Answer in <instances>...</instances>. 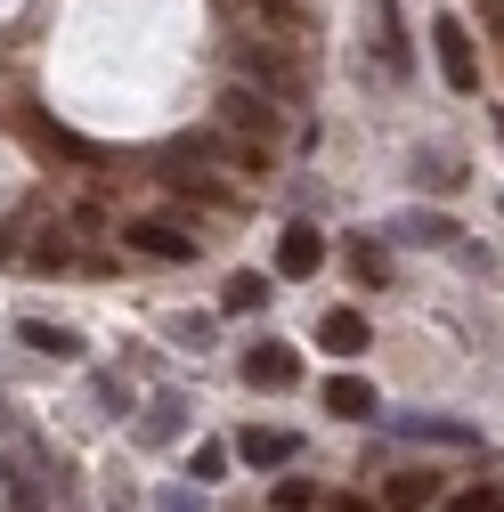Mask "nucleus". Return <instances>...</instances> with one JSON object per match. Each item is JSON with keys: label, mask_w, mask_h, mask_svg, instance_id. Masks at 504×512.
<instances>
[{"label": "nucleus", "mask_w": 504, "mask_h": 512, "mask_svg": "<svg viewBox=\"0 0 504 512\" xmlns=\"http://www.w3.org/2000/svg\"><path fill=\"white\" fill-rule=\"evenodd\" d=\"M220 122H228L236 139H261V147L277 139V106H269L261 90H244V82H236V90H220Z\"/></svg>", "instance_id": "nucleus-1"}, {"label": "nucleus", "mask_w": 504, "mask_h": 512, "mask_svg": "<svg viewBox=\"0 0 504 512\" xmlns=\"http://www.w3.org/2000/svg\"><path fill=\"white\" fill-rule=\"evenodd\" d=\"M293 456H301V431H277V423H252L236 439V464H252V472H285Z\"/></svg>", "instance_id": "nucleus-2"}, {"label": "nucleus", "mask_w": 504, "mask_h": 512, "mask_svg": "<svg viewBox=\"0 0 504 512\" xmlns=\"http://www.w3.org/2000/svg\"><path fill=\"white\" fill-rule=\"evenodd\" d=\"M431 41H439V74H448V90H480V57H472V33H464L456 17H439V25H431Z\"/></svg>", "instance_id": "nucleus-3"}, {"label": "nucleus", "mask_w": 504, "mask_h": 512, "mask_svg": "<svg viewBox=\"0 0 504 512\" xmlns=\"http://www.w3.org/2000/svg\"><path fill=\"white\" fill-rule=\"evenodd\" d=\"M244 382H252V391H293V382H301V358H293L285 342H252V350H244Z\"/></svg>", "instance_id": "nucleus-4"}, {"label": "nucleus", "mask_w": 504, "mask_h": 512, "mask_svg": "<svg viewBox=\"0 0 504 512\" xmlns=\"http://www.w3.org/2000/svg\"><path fill=\"white\" fill-rule=\"evenodd\" d=\"M131 252H147V261H196V236H187L179 220H131Z\"/></svg>", "instance_id": "nucleus-5"}, {"label": "nucleus", "mask_w": 504, "mask_h": 512, "mask_svg": "<svg viewBox=\"0 0 504 512\" xmlns=\"http://www.w3.org/2000/svg\"><path fill=\"white\" fill-rule=\"evenodd\" d=\"M318 269H326V236L309 220H293L285 244H277V277H318Z\"/></svg>", "instance_id": "nucleus-6"}, {"label": "nucleus", "mask_w": 504, "mask_h": 512, "mask_svg": "<svg viewBox=\"0 0 504 512\" xmlns=\"http://www.w3.org/2000/svg\"><path fill=\"white\" fill-rule=\"evenodd\" d=\"M326 415H342V423H374V415H383V399H374L366 374H334V382H326Z\"/></svg>", "instance_id": "nucleus-7"}, {"label": "nucleus", "mask_w": 504, "mask_h": 512, "mask_svg": "<svg viewBox=\"0 0 504 512\" xmlns=\"http://www.w3.org/2000/svg\"><path fill=\"white\" fill-rule=\"evenodd\" d=\"M318 342H326L334 358H358V350L374 342V326H366L358 309H326V317H318Z\"/></svg>", "instance_id": "nucleus-8"}, {"label": "nucleus", "mask_w": 504, "mask_h": 512, "mask_svg": "<svg viewBox=\"0 0 504 512\" xmlns=\"http://www.w3.org/2000/svg\"><path fill=\"white\" fill-rule=\"evenodd\" d=\"M17 342H25L33 358H82V334H74V326H49V317H25Z\"/></svg>", "instance_id": "nucleus-9"}, {"label": "nucleus", "mask_w": 504, "mask_h": 512, "mask_svg": "<svg viewBox=\"0 0 504 512\" xmlns=\"http://www.w3.org/2000/svg\"><path fill=\"white\" fill-rule=\"evenodd\" d=\"M399 431H407V439H456V447H472V439H480L464 415H399Z\"/></svg>", "instance_id": "nucleus-10"}, {"label": "nucleus", "mask_w": 504, "mask_h": 512, "mask_svg": "<svg viewBox=\"0 0 504 512\" xmlns=\"http://www.w3.org/2000/svg\"><path fill=\"white\" fill-rule=\"evenodd\" d=\"M179 431H187V399H179V391H163V399L147 407V447H171Z\"/></svg>", "instance_id": "nucleus-11"}, {"label": "nucleus", "mask_w": 504, "mask_h": 512, "mask_svg": "<svg viewBox=\"0 0 504 512\" xmlns=\"http://www.w3.org/2000/svg\"><path fill=\"white\" fill-rule=\"evenodd\" d=\"M391 236H407V244H448V236H456V220H439V212H399V220H391Z\"/></svg>", "instance_id": "nucleus-12"}, {"label": "nucleus", "mask_w": 504, "mask_h": 512, "mask_svg": "<svg viewBox=\"0 0 504 512\" xmlns=\"http://www.w3.org/2000/svg\"><path fill=\"white\" fill-rule=\"evenodd\" d=\"M431 496H439V480H431V472H399V480H391V512H423Z\"/></svg>", "instance_id": "nucleus-13"}, {"label": "nucleus", "mask_w": 504, "mask_h": 512, "mask_svg": "<svg viewBox=\"0 0 504 512\" xmlns=\"http://www.w3.org/2000/svg\"><path fill=\"white\" fill-rule=\"evenodd\" d=\"M269 504H277V512H309V504H318V488H309V480H277Z\"/></svg>", "instance_id": "nucleus-14"}, {"label": "nucleus", "mask_w": 504, "mask_h": 512, "mask_svg": "<svg viewBox=\"0 0 504 512\" xmlns=\"http://www.w3.org/2000/svg\"><path fill=\"white\" fill-rule=\"evenodd\" d=\"M261 301H269L261 277H228V309H261Z\"/></svg>", "instance_id": "nucleus-15"}, {"label": "nucleus", "mask_w": 504, "mask_h": 512, "mask_svg": "<svg viewBox=\"0 0 504 512\" xmlns=\"http://www.w3.org/2000/svg\"><path fill=\"white\" fill-rule=\"evenodd\" d=\"M383 66L407 74V33H399V17H383Z\"/></svg>", "instance_id": "nucleus-16"}, {"label": "nucleus", "mask_w": 504, "mask_h": 512, "mask_svg": "<svg viewBox=\"0 0 504 512\" xmlns=\"http://www.w3.org/2000/svg\"><path fill=\"white\" fill-rule=\"evenodd\" d=\"M228 472V447H196V480H220Z\"/></svg>", "instance_id": "nucleus-17"}, {"label": "nucleus", "mask_w": 504, "mask_h": 512, "mask_svg": "<svg viewBox=\"0 0 504 512\" xmlns=\"http://www.w3.org/2000/svg\"><path fill=\"white\" fill-rule=\"evenodd\" d=\"M163 512H204V504L187 496V488H171V496H163Z\"/></svg>", "instance_id": "nucleus-18"}, {"label": "nucleus", "mask_w": 504, "mask_h": 512, "mask_svg": "<svg viewBox=\"0 0 504 512\" xmlns=\"http://www.w3.org/2000/svg\"><path fill=\"white\" fill-rule=\"evenodd\" d=\"M448 512H488V488H472L464 504H448Z\"/></svg>", "instance_id": "nucleus-19"}, {"label": "nucleus", "mask_w": 504, "mask_h": 512, "mask_svg": "<svg viewBox=\"0 0 504 512\" xmlns=\"http://www.w3.org/2000/svg\"><path fill=\"white\" fill-rule=\"evenodd\" d=\"M334 512H374V504H366V496H342V504H334Z\"/></svg>", "instance_id": "nucleus-20"}, {"label": "nucleus", "mask_w": 504, "mask_h": 512, "mask_svg": "<svg viewBox=\"0 0 504 512\" xmlns=\"http://www.w3.org/2000/svg\"><path fill=\"white\" fill-rule=\"evenodd\" d=\"M0 261H17V244H9V236H0Z\"/></svg>", "instance_id": "nucleus-21"}, {"label": "nucleus", "mask_w": 504, "mask_h": 512, "mask_svg": "<svg viewBox=\"0 0 504 512\" xmlns=\"http://www.w3.org/2000/svg\"><path fill=\"white\" fill-rule=\"evenodd\" d=\"M488 512H504V504H488Z\"/></svg>", "instance_id": "nucleus-22"}]
</instances>
